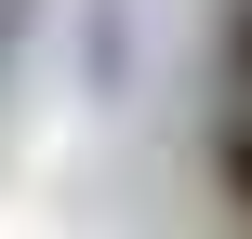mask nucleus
Segmentation results:
<instances>
[{
	"instance_id": "1",
	"label": "nucleus",
	"mask_w": 252,
	"mask_h": 239,
	"mask_svg": "<svg viewBox=\"0 0 252 239\" xmlns=\"http://www.w3.org/2000/svg\"><path fill=\"white\" fill-rule=\"evenodd\" d=\"M213 186H226V213L252 226V106H226V120H213Z\"/></svg>"
},
{
	"instance_id": "2",
	"label": "nucleus",
	"mask_w": 252,
	"mask_h": 239,
	"mask_svg": "<svg viewBox=\"0 0 252 239\" xmlns=\"http://www.w3.org/2000/svg\"><path fill=\"white\" fill-rule=\"evenodd\" d=\"M213 67H226V106H252V0H226V40H213Z\"/></svg>"
}]
</instances>
